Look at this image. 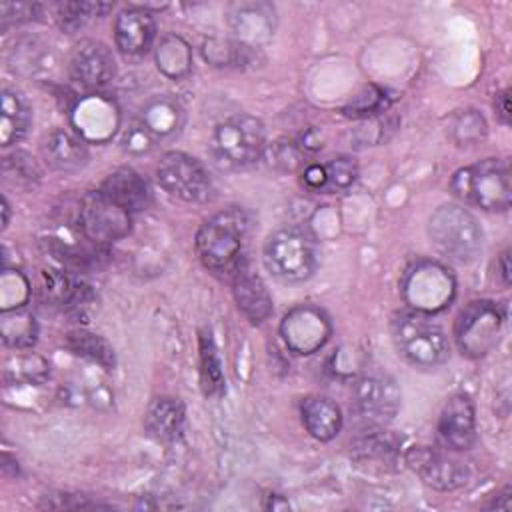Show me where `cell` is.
Instances as JSON below:
<instances>
[{
  "mask_svg": "<svg viewBox=\"0 0 512 512\" xmlns=\"http://www.w3.org/2000/svg\"><path fill=\"white\" fill-rule=\"evenodd\" d=\"M248 230L250 218L238 206H230L210 216L196 234V252L204 268L214 274L232 276L244 262L242 250Z\"/></svg>",
  "mask_w": 512,
  "mask_h": 512,
  "instance_id": "6da1fadb",
  "label": "cell"
},
{
  "mask_svg": "<svg viewBox=\"0 0 512 512\" xmlns=\"http://www.w3.org/2000/svg\"><path fill=\"white\" fill-rule=\"evenodd\" d=\"M280 336L290 352L310 356L330 340L332 320L326 310L316 304H298L284 314Z\"/></svg>",
  "mask_w": 512,
  "mask_h": 512,
  "instance_id": "30bf717a",
  "label": "cell"
},
{
  "mask_svg": "<svg viewBox=\"0 0 512 512\" xmlns=\"http://www.w3.org/2000/svg\"><path fill=\"white\" fill-rule=\"evenodd\" d=\"M48 376H50L48 362L34 352H22L4 360L2 378L6 384L40 386L48 380Z\"/></svg>",
  "mask_w": 512,
  "mask_h": 512,
  "instance_id": "83f0119b",
  "label": "cell"
},
{
  "mask_svg": "<svg viewBox=\"0 0 512 512\" xmlns=\"http://www.w3.org/2000/svg\"><path fill=\"white\" fill-rule=\"evenodd\" d=\"M230 24L238 34V42L252 48L254 42L268 38L274 30V8L264 2L238 4L230 16Z\"/></svg>",
  "mask_w": 512,
  "mask_h": 512,
  "instance_id": "603a6c76",
  "label": "cell"
},
{
  "mask_svg": "<svg viewBox=\"0 0 512 512\" xmlns=\"http://www.w3.org/2000/svg\"><path fill=\"white\" fill-rule=\"evenodd\" d=\"M156 138L150 134V130L140 122V120H134L124 132H122V138H120V144H122V150L130 156H144L148 152L154 150L156 146Z\"/></svg>",
  "mask_w": 512,
  "mask_h": 512,
  "instance_id": "8d00e7d4",
  "label": "cell"
},
{
  "mask_svg": "<svg viewBox=\"0 0 512 512\" xmlns=\"http://www.w3.org/2000/svg\"><path fill=\"white\" fill-rule=\"evenodd\" d=\"M132 214L110 200L100 190L82 198L78 208V226L82 234L96 244H110L130 232Z\"/></svg>",
  "mask_w": 512,
  "mask_h": 512,
  "instance_id": "8fae6325",
  "label": "cell"
},
{
  "mask_svg": "<svg viewBox=\"0 0 512 512\" xmlns=\"http://www.w3.org/2000/svg\"><path fill=\"white\" fill-rule=\"evenodd\" d=\"M494 112L502 124L510 122V90L504 88L494 96Z\"/></svg>",
  "mask_w": 512,
  "mask_h": 512,
  "instance_id": "60d3db41",
  "label": "cell"
},
{
  "mask_svg": "<svg viewBox=\"0 0 512 512\" xmlns=\"http://www.w3.org/2000/svg\"><path fill=\"white\" fill-rule=\"evenodd\" d=\"M186 410L174 396L154 398L144 412V430L156 442H172L182 434Z\"/></svg>",
  "mask_w": 512,
  "mask_h": 512,
  "instance_id": "44dd1931",
  "label": "cell"
},
{
  "mask_svg": "<svg viewBox=\"0 0 512 512\" xmlns=\"http://www.w3.org/2000/svg\"><path fill=\"white\" fill-rule=\"evenodd\" d=\"M138 120L150 130V134L156 140L172 138L182 130L184 108L180 106L178 100L170 96H158L144 106Z\"/></svg>",
  "mask_w": 512,
  "mask_h": 512,
  "instance_id": "d4e9b609",
  "label": "cell"
},
{
  "mask_svg": "<svg viewBox=\"0 0 512 512\" xmlns=\"http://www.w3.org/2000/svg\"><path fill=\"white\" fill-rule=\"evenodd\" d=\"M40 150L48 166L58 172H78L88 164L90 158L86 142L62 128L50 130L44 136Z\"/></svg>",
  "mask_w": 512,
  "mask_h": 512,
  "instance_id": "ffe728a7",
  "label": "cell"
},
{
  "mask_svg": "<svg viewBox=\"0 0 512 512\" xmlns=\"http://www.w3.org/2000/svg\"><path fill=\"white\" fill-rule=\"evenodd\" d=\"M156 66L170 80H182L192 72V48L178 34H166L156 46Z\"/></svg>",
  "mask_w": 512,
  "mask_h": 512,
  "instance_id": "4316f807",
  "label": "cell"
},
{
  "mask_svg": "<svg viewBox=\"0 0 512 512\" xmlns=\"http://www.w3.org/2000/svg\"><path fill=\"white\" fill-rule=\"evenodd\" d=\"M68 72L84 90H100L114 78L116 60L106 44L98 40H84L72 50Z\"/></svg>",
  "mask_w": 512,
  "mask_h": 512,
  "instance_id": "5bb4252c",
  "label": "cell"
},
{
  "mask_svg": "<svg viewBox=\"0 0 512 512\" xmlns=\"http://www.w3.org/2000/svg\"><path fill=\"white\" fill-rule=\"evenodd\" d=\"M100 192L122 206L126 212L134 214L146 210L152 202V192L144 176H140L134 168H118L106 176L100 186Z\"/></svg>",
  "mask_w": 512,
  "mask_h": 512,
  "instance_id": "d6986e66",
  "label": "cell"
},
{
  "mask_svg": "<svg viewBox=\"0 0 512 512\" xmlns=\"http://www.w3.org/2000/svg\"><path fill=\"white\" fill-rule=\"evenodd\" d=\"M214 160L226 170H242L256 164L266 150V128L250 114H236L222 120L210 140Z\"/></svg>",
  "mask_w": 512,
  "mask_h": 512,
  "instance_id": "8992f818",
  "label": "cell"
},
{
  "mask_svg": "<svg viewBox=\"0 0 512 512\" xmlns=\"http://www.w3.org/2000/svg\"><path fill=\"white\" fill-rule=\"evenodd\" d=\"M44 292L52 304L68 312H82L92 300L88 284L60 270L44 272Z\"/></svg>",
  "mask_w": 512,
  "mask_h": 512,
  "instance_id": "cb8c5ba5",
  "label": "cell"
},
{
  "mask_svg": "<svg viewBox=\"0 0 512 512\" xmlns=\"http://www.w3.org/2000/svg\"><path fill=\"white\" fill-rule=\"evenodd\" d=\"M400 294L410 310L432 316L446 310L456 298V278L442 262L420 258L404 270Z\"/></svg>",
  "mask_w": 512,
  "mask_h": 512,
  "instance_id": "52a82bcc",
  "label": "cell"
},
{
  "mask_svg": "<svg viewBox=\"0 0 512 512\" xmlns=\"http://www.w3.org/2000/svg\"><path fill=\"white\" fill-rule=\"evenodd\" d=\"M72 124L84 142H104L118 128V110L112 100L90 94L72 110Z\"/></svg>",
  "mask_w": 512,
  "mask_h": 512,
  "instance_id": "e0dca14e",
  "label": "cell"
},
{
  "mask_svg": "<svg viewBox=\"0 0 512 512\" xmlns=\"http://www.w3.org/2000/svg\"><path fill=\"white\" fill-rule=\"evenodd\" d=\"M4 176L12 182H32L38 180L40 170L34 162V158H30L24 152H16L14 156L4 160Z\"/></svg>",
  "mask_w": 512,
  "mask_h": 512,
  "instance_id": "74e56055",
  "label": "cell"
},
{
  "mask_svg": "<svg viewBox=\"0 0 512 512\" xmlns=\"http://www.w3.org/2000/svg\"><path fill=\"white\" fill-rule=\"evenodd\" d=\"M264 264L282 282H304L318 266L316 238L300 226L278 228L264 242Z\"/></svg>",
  "mask_w": 512,
  "mask_h": 512,
  "instance_id": "5b68a950",
  "label": "cell"
},
{
  "mask_svg": "<svg viewBox=\"0 0 512 512\" xmlns=\"http://www.w3.org/2000/svg\"><path fill=\"white\" fill-rule=\"evenodd\" d=\"M326 186L324 192L348 190L358 178V164L352 156H336L324 164Z\"/></svg>",
  "mask_w": 512,
  "mask_h": 512,
  "instance_id": "e575fe53",
  "label": "cell"
},
{
  "mask_svg": "<svg viewBox=\"0 0 512 512\" xmlns=\"http://www.w3.org/2000/svg\"><path fill=\"white\" fill-rule=\"evenodd\" d=\"M406 464L424 480V484L444 492L464 486L470 476L462 462L428 446H412L406 452Z\"/></svg>",
  "mask_w": 512,
  "mask_h": 512,
  "instance_id": "4fadbf2b",
  "label": "cell"
},
{
  "mask_svg": "<svg viewBox=\"0 0 512 512\" xmlns=\"http://www.w3.org/2000/svg\"><path fill=\"white\" fill-rule=\"evenodd\" d=\"M0 18H2V28H6L8 24H18V22H28L34 20L40 14V6L38 4H0Z\"/></svg>",
  "mask_w": 512,
  "mask_h": 512,
  "instance_id": "f35d334b",
  "label": "cell"
},
{
  "mask_svg": "<svg viewBox=\"0 0 512 512\" xmlns=\"http://www.w3.org/2000/svg\"><path fill=\"white\" fill-rule=\"evenodd\" d=\"M30 126V108L24 102V98L10 90L4 88L0 96V144L12 146L20 142Z\"/></svg>",
  "mask_w": 512,
  "mask_h": 512,
  "instance_id": "484cf974",
  "label": "cell"
},
{
  "mask_svg": "<svg viewBox=\"0 0 512 512\" xmlns=\"http://www.w3.org/2000/svg\"><path fill=\"white\" fill-rule=\"evenodd\" d=\"M112 4H100V2H64L58 4V24L68 34L84 28L92 18L102 16L106 10H110Z\"/></svg>",
  "mask_w": 512,
  "mask_h": 512,
  "instance_id": "d6a6232c",
  "label": "cell"
},
{
  "mask_svg": "<svg viewBox=\"0 0 512 512\" xmlns=\"http://www.w3.org/2000/svg\"><path fill=\"white\" fill-rule=\"evenodd\" d=\"M438 436L448 450H470L476 442V410L466 392L452 394L438 418Z\"/></svg>",
  "mask_w": 512,
  "mask_h": 512,
  "instance_id": "9a60e30c",
  "label": "cell"
},
{
  "mask_svg": "<svg viewBox=\"0 0 512 512\" xmlns=\"http://www.w3.org/2000/svg\"><path fill=\"white\" fill-rule=\"evenodd\" d=\"M450 138L454 140L456 146H474L480 144L486 134H488V126L484 116L478 110H460L458 114H454L452 122H450Z\"/></svg>",
  "mask_w": 512,
  "mask_h": 512,
  "instance_id": "1f68e13d",
  "label": "cell"
},
{
  "mask_svg": "<svg viewBox=\"0 0 512 512\" xmlns=\"http://www.w3.org/2000/svg\"><path fill=\"white\" fill-rule=\"evenodd\" d=\"M506 310L494 300L468 302L454 320V340L458 350L468 358L490 354L502 336Z\"/></svg>",
  "mask_w": 512,
  "mask_h": 512,
  "instance_id": "ba28073f",
  "label": "cell"
},
{
  "mask_svg": "<svg viewBox=\"0 0 512 512\" xmlns=\"http://www.w3.org/2000/svg\"><path fill=\"white\" fill-rule=\"evenodd\" d=\"M200 380L206 396H214L224 388L222 364L210 332L200 334Z\"/></svg>",
  "mask_w": 512,
  "mask_h": 512,
  "instance_id": "4dcf8cb0",
  "label": "cell"
},
{
  "mask_svg": "<svg viewBox=\"0 0 512 512\" xmlns=\"http://www.w3.org/2000/svg\"><path fill=\"white\" fill-rule=\"evenodd\" d=\"M354 398L358 412L374 422L386 424L400 410V388L390 374L384 372H368L354 386Z\"/></svg>",
  "mask_w": 512,
  "mask_h": 512,
  "instance_id": "7c38bea8",
  "label": "cell"
},
{
  "mask_svg": "<svg viewBox=\"0 0 512 512\" xmlns=\"http://www.w3.org/2000/svg\"><path fill=\"white\" fill-rule=\"evenodd\" d=\"M8 214H10V208H8V200L2 198V228L8 226Z\"/></svg>",
  "mask_w": 512,
  "mask_h": 512,
  "instance_id": "ee69618b",
  "label": "cell"
},
{
  "mask_svg": "<svg viewBox=\"0 0 512 512\" xmlns=\"http://www.w3.org/2000/svg\"><path fill=\"white\" fill-rule=\"evenodd\" d=\"M450 190L464 204L488 212H506L512 204L510 168L506 160L486 158L454 172Z\"/></svg>",
  "mask_w": 512,
  "mask_h": 512,
  "instance_id": "277c9868",
  "label": "cell"
},
{
  "mask_svg": "<svg viewBox=\"0 0 512 512\" xmlns=\"http://www.w3.org/2000/svg\"><path fill=\"white\" fill-rule=\"evenodd\" d=\"M232 294L238 310L252 322L262 324L272 314V298L264 280L242 262L232 274Z\"/></svg>",
  "mask_w": 512,
  "mask_h": 512,
  "instance_id": "ac0fdd59",
  "label": "cell"
},
{
  "mask_svg": "<svg viewBox=\"0 0 512 512\" xmlns=\"http://www.w3.org/2000/svg\"><path fill=\"white\" fill-rule=\"evenodd\" d=\"M498 270H500V278H502V282L508 286V284H510V252H508V250H504V252L500 254Z\"/></svg>",
  "mask_w": 512,
  "mask_h": 512,
  "instance_id": "b9f144b4",
  "label": "cell"
},
{
  "mask_svg": "<svg viewBox=\"0 0 512 512\" xmlns=\"http://www.w3.org/2000/svg\"><path fill=\"white\" fill-rule=\"evenodd\" d=\"M302 184H304L308 190L324 192V186H326V170H324V164H308V166L302 170Z\"/></svg>",
  "mask_w": 512,
  "mask_h": 512,
  "instance_id": "ab89813d",
  "label": "cell"
},
{
  "mask_svg": "<svg viewBox=\"0 0 512 512\" xmlns=\"http://www.w3.org/2000/svg\"><path fill=\"white\" fill-rule=\"evenodd\" d=\"M428 238L440 256L458 264L474 262L484 246L482 226L458 204H444L432 212Z\"/></svg>",
  "mask_w": 512,
  "mask_h": 512,
  "instance_id": "3957f363",
  "label": "cell"
},
{
  "mask_svg": "<svg viewBox=\"0 0 512 512\" xmlns=\"http://www.w3.org/2000/svg\"><path fill=\"white\" fill-rule=\"evenodd\" d=\"M390 332L396 350L418 368H438L450 358V342L430 316L404 310L396 312L390 322Z\"/></svg>",
  "mask_w": 512,
  "mask_h": 512,
  "instance_id": "7a4b0ae2",
  "label": "cell"
},
{
  "mask_svg": "<svg viewBox=\"0 0 512 512\" xmlns=\"http://www.w3.org/2000/svg\"><path fill=\"white\" fill-rule=\"evenodd\" d=\"M300 416L308 434L320 442H330L342 428V410L326 396H306L300 404Z\"/></svg>",
  "mask_w": 512,
  "mask_h": 512,
  "instance_id": "7402d4cb",
  "label": "cell"
},
{
  "mask_svg": "<svg viewBox=\"0 0 512 512\" xmlns=\"http://www.w3.org/2000/svg\"><path fill=\"white\" fill-rule=\"evenodd\" d=\"M156 38V20L148 8L128 6L114 20L116 48L126 56L146 54Z\"/></svg>",
  "mask_w": 512,
  "mask_h": 512,
  "instance_id": "2e32d148",
  "label": "cell"
},
{
  "mask_svg": "<svg viewBox=\"0 0 512 512\" xmlns=\"http://www.w3.org/2000/svg\"><path fill=\"white\" fill-rule=\"evenodd\" d=\"M510 488L506 486L500 494H498V498H494V502L490 504V508H500V510H510Z\"/></svg>",
  "mask_w": 512,
  "mask_h": 512,
  "instance_id": "7bdbcfd3",
  "label": "cell"
},
{
  "mask_svg": "<svg viewBox=\"0 0 512 512\" xmlns=\"http://www.w3.org/2000/svg\"><path fill=\"white\" fill-rule=\"evenodd\" d=\"M390 104V96H386L384 88H378L374 84L362 88L344 108L342 114L350 118H372L382 114Z\"/></svg>",
  "mask_w": 512,
  "mask_h": 512,
  "instance_id": "836d02e7",
  "label": "cell"
},
{
  "mask_svg": "<svg viewBox=\"0 0 512 512\" xmlns=\"http://www.w3.org/2000/svg\"><path fill=\"white\" fill-rule=\"evenodd\" d=\"M0 336H2V342L10 348H16V350L30 348L38 338V322L30 312L22 308L2 310Z\"/></svg>",
  "mask_w": 512,
  "mask_h": 512,
  "instance_id": "f1b7e54d",
  "label": "cell"
},
{
  "mask_svg": "<svg viewBox=\"0 0 512 512\" xmlns=\"http://www.w3.org/2000/svg\"><path fill=\"white\" fill-rule=\"evenodd\" d=\"M156 180L170 194L184 202H208L214 186L206 168L186 152H166L156 164Z\"/></svg>",
  "mask_w": 512,
  "mask_h": 512,
  "instance_id": "9c48e42d",
  "label": "cell"
},
{
  "mask_svg": "<svg viewBox=\"0 0 512 512\" xmlns=\"http://www.w3.org/2000/svg\"><path fill=\"white\" fill-rule=\"evenodd\" d=\"M250 46L242 42H230V40H220V38H210L204 42V58L212 62L214 66H238L242 58L248 54Z\"/></svg>",
  "mask_w": 512,
  "mask_h": 512,
  "instance_id": "d590c367",
  "label": "cell"
},
{
  "mask_svg": "<svg viewBox=\"0 0 512 512\" xmlns=\"http://www.w3.org/2000/svg\"><path fill=\"white\" fill-rule=\"evenodd\" d=\"M66 346L74 354H78V356H82V358H86V360H90V362H94V364H98L106 370H112L114 364H116L114 348L100 334H94V332H88V330H74L66 336Z\"/></svg>",
  "mask_w": 512,
  "mask_h": 512,
  "instance_id": "f546056e",
  "label": "cell"
}]
</instances>
